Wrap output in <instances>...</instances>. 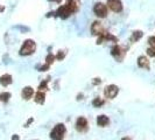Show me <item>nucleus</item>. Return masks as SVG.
Instances as JSON below:
<instances>
[{
  "instance_id": "a878e982",
  "label": "nucleus",
  "mask_w": 155,
  "mask_h": 140,
  "mask_svg": "<svg viewBox=\"0 0 155 140\" xmlns=\"http://www.w3.org/2000/svg\"><path fill=\"white\" fill-rule=\"evenodd\" d=\"M11 140H20V137H19L18 134H13V135H12V139Z\"/></svg>"
},
{
  "instance_id": "c85d7f7f",
  "label": "nucleus",
  "mask_w": 155,
  "mask_h": 140,
  "mask_svg": "<svg viewBox=\"0 0 155 140\" xmlns=\"http://www.w3.org/2000/svg\"><path fill=\"white\" fill-rule=\"evenodd\" d=\"M121 140H132V139H131L130 137H124V138H123Z\"/></svg>"
},
{
  "instance_id": "9b49d317",
  "label": "nucleus",
  "mask_w": 155,
  "mask_h": 140,
  "mask_svg": "<svg viewBox=\"0 0 155 140\" xmlns=\"http://www.w3.org/2000/svg\"><path fill=\"white\" fill-rule=\"evenodd\" d=\"M138 65H139L141 69L149 70L150 69V62L146 56H139L138 57Z\"/></svg>"
},
{
  "instance_id": "f257e3e1",
  "label": "nucleus",
  "mask_w": 155,
  "mask_h": 140,
  "mask_svg": "<svg viewBox=\"0 0 155 140\" xmlns=\"http://www.w3.org/2000/svg\"><path fill=\"white\" fill-rule=\"evenodd\" d=\"M67 133V127L62 123H58L53 127V130L50 131V139L51 140H64Z\"/></svg>"
},
{
  "instance_id": "4be33fe9",
  "label": "nucleus",
  "mask_w": 155,
  "mask_h": 140,
  "mask_svg": "<svg viewBox=\"0 0 155 140\" xmlns=\"http://www.w3.org/2000/svg\"><path fill=\"white\" fill-rule=\"evenodd\" d=\"M65 54H67V52H65V50H58V53H57V55H55V57H56V60L62 61L63 58L65 57Z\"/></svg>"
},
{
  "instance_id": "6ab92c4d",
  "label": "nucleus",
  "mask_w": 155,
  "mask_h": 140,
  "mask_svg": "<svg viewBox=\"0 0 155 140\" xmlns=\"http://www.w3.org/2000/svg\"><path fill=\"white\" fill-rule=\"evenodd\" d=\"M11 98V93L9 92H1L0 93V102H4V103H7Z\"/></svg>"
},
{
  "instance_id": "393cba45",
  "label": "nucleus",
  "mask_w": 155,
  "mask_h": 140,
  "mask_svg": "<svg viewBox=\"0 0 155 140\" xmlns=\"http://www.w3.org/2000/svg\"><path fill=\"white\" fill-rule=\"evenodd\" d=\"M101 78H94V81H93V84L96 85V84H101Z\"/></svg>"
},
{
  "instance_id": "2eb2a0df",
  "label": "nucleus",
  "mask_w": 155,
  "mask_h": 140,
  "mask_svg": "<svg viewBox=\"0 0 155 140\" xmlns=\"http://www.w3.org/2000/svg\"><path fill=\"white\" fill-rule=\"evenodd\" d=\"M13 78L9 74H4L0 76V84L2 86H8L9 84H12Z\"/></svg>"
},
{
  "instance_id": "cd10ccee",
  "label": "nucleus",
  "mask_w": 155,
  "mask_h": 140,
  "mask_svg": "<svg viewBox=\"0 0 155 140\" xmlns=\"http://www.w3.org/2000/svg\"><path fill=\"white\" fill-rule=\"evenodd\" d=\"M48 1H53V2H57V4H61L62 0H48Z\"/></svg>"
},
{
  "instance_id": "bb28decb",
  "label": "nucleus",
  "mask_w": 155,
  "mask_h": 140,
  "mask_svg": "<svg viewBox=\"0 0 155 140\" xmlns=\"http://www.w3.org/2000/svg\"><path fill=\"white\" fill-rule=\"evenodd\" d=\"M33 120H34V119H33V118H31V119H29V120H28V122H27V124L25 125V126H26V127H28V125L31 124V123H33Z\"/></svg>"
},
{
  "instance_id": "aec40b11",
  "label": "nucleus",
  "mask_w": 155,
  "mask_h": 140,
  "mask_svg": "<svg viewBox=\"0 0 155 140\" xmlns=\"http://www.w3.org/2000/svg\"><path fill=\"white\" fill-rule=\"evenodd\" d=\"M48 82H49V77L45 79V81H42L41 83H40L39 85V91H43V90H47L48 89Z\"/></svg>"
},
{
  "instance_id": "f8f14e48",
  "label": "nucleus",
  "mask_w": 155,
  "mask_h": 140,
  "mask_svg": "<svg viewBox=\"0 0 155 140\" xmlns=\"http://www.w3.org/2000/svg\"><path fill=\"white\" fill-rule=\"evenodd\" d=\"M105 31L103 27H101V25L99 21H94V22L91 25V33H92L93 35H101L103 32Z\"/></svg>"
},
{
  "instance_id": "39448f33",
  "label": "nucleus",
  "mask_w": 155,
  "mask_h": 140,
  "mask_svg": "<svg viewBox=\"0 0 155 140\" xmlns=\"http://www.w3.org/2000/svg\"><path fill=\"white\" fill-rule=\"evenodd\" d=\"M119 93V88L116 85V84H110V85H106L105 89H104V96L109 99H113L116 98L117 95Z\"/></svg>"
},
{
  "instance_id": "7ed1b4c3",
  "label": "nucleus",
  "mask_w": 155,
  "mask_h": 140,
  "mask_svg": "<svg viewBox=\"0 0 155 140\" xmlns=\"http://www.w3.org/2000/svg\"><path fill=\"white\" fill-rule=\"evenodd\" d=\"M125 54H126V50H125L123 47L118 46V45L113 46L112 49H111V55L116 58L118 62H121V61L124 60Z\"/></svg>"
},
{
  "instance_id": "f03ea898",
  "label": "nucleus",
  "mask_w": 155,
  "mask_h": 140,
  "mask_svg": "<svg viewBox=\"0 0 155 140\" xmlns=\"http://www.w3.org/2000/svg\"><path fill=\"white\" fill-rule=\"evenodd\" d=\"M35 50H36V43L31 39L25 40V42L20 48V55L21 56H29V55L34 54Z\"/></svg>"
},
{
  "instance_id": "a211bd4d",
  "label": "nucleus",
  "mask_w": 155,
  "mask_h": 140,
  "mask_svg": "<svg viewBox=\"0 0 155 140\" xmlns=\"http://www.w3.org/2000/svg\"><path fill=\"white\" fill-rule=\"evenodd\" d=\"M104 104H105V101H104L103 98H99V97H96V98L92 101L93 108H101Z\"/></svg>"
},
{
  "instance_id": "20e7f679",
  "label": "nucleus",
  "mask_w": 155,
  "mask_h": 140,
  "mask_svg": "<svg viewBox=\"0 0 155 140\" xmlns=\"http://www.w3.org/2000/svg\"><path fill=\"white\" fill-rule=\"evenodd\" d=\"M75 127L77 130V132L79 133H84L89 130V122L85 117H78L77 120H76V124Z\"/></svg>"
},
{
  "instance_id": "1a4fd4ad",
  "label": "nucleus",
  "mask_w": 155,
  "mask_h": 140,
  "mask_svg": "<svg viewBox=\"0 0 155 140\" xmlns=\"http://www.w3.org/2000/svg\"><path fill=\"white\" fill-rule=\"evenodd\" d=\"M107 7L116 13H120L123 11V2L121 0H107Z\"/></svg>"
},
{
  "instance_id": "423d86ee",
  "label": "nucleus",
  "mask_w": 155,
  "mask_h": 140,
  "mask_svg": "<svg viewBox=\"0 0 155 140\" xmlns=\"http://www.w3.org/2000/svg\"><path fill=\"white\" fill-rule=\"evenodd\" d=\"M93 13L98 18H106V15H107V6L104 5L103 2H97L93 6Z\"/></svg>"
},
{
  "instance_id": "ddd939ff",
  "label": "nucleus",
  "mask_w": 155,
  "mask_h": 140,
  "mask_svg": "<svg viewBox=\"0 0 155 140\" xmlns=\"http://www.w3.org/2000/svg\"><path fill=\"white\" fill-rule=\"evenodd\" d=\"M21 95H22L23 99L28 101V99H31V97H33V95H34V89H33L31 86H25L22 89Z\"/></svg>"
},
{
  "instance_id": "f3484780",
  "label": "nucleus",
  "mask_w": 155,
  "mask_h": 140,
  "mask_svg": "<svg viewBox=\"0 0 155 140\" xmlns=\"http://www.w3.org/2000/svg\"><path fill=\"white\" fill-rule=\"evenodd\" d=\"M142 36H143L142 31H134L132 33V38H131V40H132L133 42H137V41H139Z\"/></svg>"
},
{
  "instance_id": "0eeeda50",
  "label": "nucleus",
  "mask_w": 155,
  "mask_h": 140,
  "mask_svg": "<svg viewBox=\"0 0 155 140\" xmlns=\"http://www.w3.org/2000/svg\"><path fill=\"white\" fill-rule=\"evenodd\" d=\"M104 41H113V42H118V39H117L114 35H112L111 33L104 31L101 35L98 36V39H97V45H101Z\"/></svg>"
},
{
  "instance_id": "5701e85b",
  "label": "nucleus",
  "mask_w": 155,
  "mask_h": 140,
  "mask_svg": "<svg viewBox=\"0 0 155 140\" xmlns=\"http://www.w3.org/2000/svg\"><path fill=\"white\" fill-rule=\"evenodd\" d=\"M50 68V65L49 64H42V65H38V69H39V71H47V70Z\"/></svg>"
},
{
  "instance_id": "9d476101",
  "label": "nucleus",
  "mask_w": 155,
  "mask_h": 140,
  "mask_svg": "<svg viewBox=\"0 0 155 140\" xmlns=\"http://www.w3.org/2000/svg\"><path fill=\"white\" fill-rule=\"evenodd\" d=\"M65 6L69 8V11L71 12V14L77 13L79 6H81V1L79 0H67Z\"/></svg>"
},
{
  "instance_id": "b1692460",
  "label": "nucleus",
  "mask_w": 155,
  "mask_h": 140,
  "mask_svg": "<svg viewBox=\"0 0 155 140\" xmlns=\"http://www.w3.org/2000/svg\"><path fill=\"white\" fill-rule=\"evenodd\" d=\"M148 43H149L150 48L155 49V36H150V38L148 39Z\"/></svg>"
},
{
  "instance_id": "6e6552de",
  "label": "nucleus",
  "mask_w": 155,
  "mask_h": 140,
  "mask_svg": "<svg viewBox=\"0 0 155 140\" xmlns=\"http://www.w3.org/2000/svg\"><path fill=\"white\" fill-rule=\"evenodd\" d=\"M55 15L61 18L63 20H65V19H68V18L71 15V12H70L69 8L67 7L65 5H61L60 7L55 11Z\"/></svg>"
},
{
  "instance_id": "412c9836",
  "label": "nucleus",
  "mask_w": 155,
  "mask_h": 140,
  "mask_svg": "<svg viewBox=\"0 0 155 140\" xmlns=\"http://www.w3.org/2000/svg\"><path fill=\"white\" fill-rule=\"evenodd\" d=\"M55 60H56V57H55V55H53L51 53H49V54L46 56V63L47 64H49V65L53 64Z\"/></svg>"
},
{
  "instance_id": "4468645a",
  "label": "nucleus",
  "mask_w": 155,
  "mask_h": 140,
  "mask_svg": "<svg viewBox=\"0 0 155 140\" xmlns=\"http://www.w3.org/2000/svg\"><path fill=\"white\" fill-rule=\"evenodd\" d=\"M110 124V118L105 115H101L97 117V125L101 127H106Z\"/></svg>"
},
{
  "instance_id": "dca6fc26",
  "label": "nucleus",
  "mask_w": 155,
  "mask_h": 140,
  "mask_svg": "<svg viewBox=\"0 0 155 140\" xmlns=\"http://www.w3.org/2000/svg\"><path fill=\"white\" fill-rule=\"evenodd\" d=\"M34 101L38 104H45V102H46V93L43 92V91H38V92L35 93V96H34Z\"/></svg>"
}]
</instances>
